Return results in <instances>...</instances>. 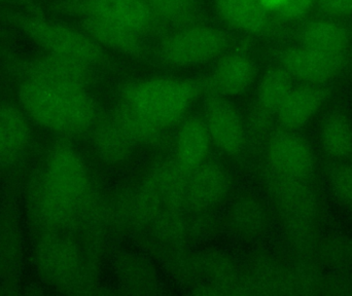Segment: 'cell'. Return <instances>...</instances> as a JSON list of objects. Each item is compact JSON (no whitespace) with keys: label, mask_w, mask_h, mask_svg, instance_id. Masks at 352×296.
Returning <instances> with one entry per match:
<instances>
[{"label":"cell","mask_w":352,"mask_h":296,"mask_svg":"<svg viewBox=\"0 0 352 296\" xmlns=\"http://www.w3.org/2000/svg\"><path fill=\"white\" fill-rule=\"evenodd\" d=\"M351 159V165H352V155H351V159Z\"/></svg>","instance_id":"cell-30"},{"label":"cell","mask_w":352,"mask_h":296,"mask_svg":"<svg viewBox=\"0 0 352 296\" xmlns=\"http://www.w3.org/2000/svg\"><path fill=\"white\" fill-rule=\"evenodd\" d=\"M221 20L248 35L266 34L271 28V12L258 0H213Z\"/></svg>","instance_id":"cell-17"},{"label":"cell","mask_w":352,"mask_h":296,"mask_svg":"<svg viewBox=\"0 0 352 296\" xmlns=\"http://www.w3.org/2000/svg\"><path fill=\"white\" fill-rule=\"evenodd\" d=\"M176 134L175 153L178 163L192 170L207 161L212 142L203 117L186 115L178 124Z\"/></svg>","instance_id":"cell-18"},{"label":"cell","mask_w":352,"mask_h":296,"mask_svg":"<svg viewBox=\"0 0 352 296\" xmlns=\"http://www.w3.org/2000/svg\"><path fill=\"white\" fill-rule=\"evenodd\" d=\"M4 1H6V0H0V4H1L2 2H4Z\"/></svg>","instance_id":"cell-29"},{"label":"cell","mask_w":352,"mask_h":296,"mask_svg":"<svg viewBox=\"0 0 352 296\" xmlns=\"http://www.w3.org/2000/svg\"><path fill=\"white\" fill-rule=\"evenodd\" d=\"M204 119L212 146L228 155H239L246 142L245 124L227 97L205 94Z\"/></svg>","instance_id":"cell-7"},{"label":"cell","mask_w":352,"mask_h":296,"mask_svg":"<svg viewBox=\"0 0 352 296\" xmlns=\"http://www.w3.org/2000/svg\"><path fill=\"white\" fill-rule=\"evenodd\" d=\"M301 45L328 54L345 55L349 45V34L344 27L330 20L308 23L300 34Z\"/></svg>","instance_id":"cell-21"},{"label":"cell","mask_w":352,"mask_h":296,"mask_svg":"<svg viewBox=\"0 0 352 296\" xmlns=\"http://www.w3.org/2000/svg\"><path fill=\"white\" fill-rule=\"evenodd\" d=\"M60 14L122 25L146 37L164 34L146 0H57Z\"/></svg>","instance_id":"cell-6"},{"label":"cell","mask_w":352,"mask_h":296,"mask_svg":"<svg viewBox=\"0 0 352 296\" xmlns=\"http://www.w3.org/2000/svg\"><path fill=\"white\" fill-rule=\"evenodd\" d=\"M260 3L271 14H275L285 3V0H258Z\"/></svg>","instance_id":"cell-28"},{"label":"cell","mask_w":352,"mask_h":296,"mask_svg":"<svg viewBox=\"0 0 352 296\" xmlns=\"http://www.w3.org/2000/svg\"><path fill=\"white\" fill-rule=\"evenodd\" d=\"M320 10L331 16H345L352 12V0H318Z\"/></svg>","instance_id":"cell-27"},{"label":"cell","mask_w":352,"mask_h":296,"mask_svg":"<svg viewBox=\"0 0 352 296\" xmlns=\"http://www.w3.org/2000/svg\"><path fill=\"white\" fill-rule=\"evenodd\" d=\"M223 29L201 22L168 31L159 38L153 58L169 68L204 65L221 58L235 45Z\"/></svg>","instance_id":"cell-5"},{"label":"cell","mask_w":352,"mask_h":296,"mask_svg":"<svg viewBox=\"0 0 352 296\" xmlns=\"http://www.w3.org/2000/svg\"><path fill=\"white\" fill-rule=\"evenodd\" d=\"M314 2L316 0H285L275 14L281 20H299L311 10Z\"/></svg>","instance_id":"cell-26"},{"label":"cell","mask_w":352,"mask_h":296,"mask_svg":"<svg viewBox=\"0 0 352 296\" xmlns=\"http://www.w3.org/2000/svg\"><path fill=\"white\" fill-rule=\"evenodd\" d=\"M34 260L43 282L53 286L65 284L76 266L72 246L58 231L41 234L35 244Z\"/></svg>","instance_id":"cell-12"},{"label":"cell","mask_w":352,"mask_h":296,"mask_svg":"<svg viewBox=\"0 0 352 296\" xmlns=\"http://www.w3.org/2000/svg\"><path fill=\"white\" fill-rule=\"evenodd\" d=\"M0 166H1V163H0Z\"/></svg>","instance_id":"cell-31"},{"label":"cell","mask_w":352,"mask_h":296,"mask_svg":"<svg viewBox=\"0 0 352 296\" xmlns=\"http://www.w3.org/2000/svg\"><path fill=\"white\" fill-rule=\"evenodd\" d=\"M209 88V76L144 78L122 87L118 105L163 133L178 125L188 115L194 103L208 92Z\"/></svg>","instance_id":"cell-2"},{"label":"cell","mask_w":352,"mask_h":296,"mask_svg":"<svg viewBox=\"0 0 352 296\" xmlns=\"http://www.w3.org/2000/svg\"><path fill=\"white\" fill-rule=\"evenodd\" d=\"M329 182L337 200L352 209V165L338 163L329 171Z\"/></svg>","instance_id":"cell-25"},{"label":"cell","mask_w":352,"mask_h":296,"mask_svg":"<svg viewBox=\"0 0 352 296\" xmlns=\"http://www.w3.org/2000/svg\"><path fill=\"white\" fill-rule=\"evenodd\" d=\"M16 98L31 123L58 135L84 133L99 119L98 103L86 89L24 80L16 91Z\"/></svg>","instance_id":"cell-3"},{"label":"cell","mask_w":352,"mask_h":296,"mask_svg":"<svg viewBox=\"0 0 352 296\" xmlns=\"http://www.w3.org/2000/svg\"><path fill=\"white\" fill-rule=\"evenodd\" d=\"M322 148L331 157L351 159L352 155V123L344 113H331L320 129Z\"/></svg>","instance_id":"cell-23"},{"label":"cell","mask_w":352,"mask_h":296,"mask_svg":"<svg viewBox=\"0 0 352 296\" xmlns=\"http://www.w3.org/2000/svg\"><path fill=\"white\" fill-rule=\"evenodd\" d=\"M78 27L107 51L111 49L138 61H148L153 58L146 38L127 27L90 18L78 19Z\"/></svg>","instance_id":"cell-13"},{"label":"cell","mask_w":352,"mask_h":296,"mask_svg":"<svg viewBox=\"0 0 352 296\" xmlns=\"http://www.w3.org/2000/svg\"><path fill=\"white\" fill-rule=\"evenodd\" d=\"M267 159L273 171L283 177L306 181L316 172V157L309 142L287 130L270 138Z\"/></svg>","instance_id":"cell-8"},{"label":"cell","mask_w":352,"mask_h":296,"mask_svg":"<svg viewBox=\"0 0 352 296\" xmlns=\"http://www.w3.org/2000/svg\"><path fill=\"white\" fill-rule=\"evenodd\" d=\"M190 182V198L198 206L219 204L229 192L230 178L223 166L205 161L192 169Z\"/></svg>","instance_id":"cell-19"},{"label":"cell","mask_w":352,"mask_h":296,"mask_svg":"<svg viewBox=\"0 0 352 296\" xmlns=\"http://www.w3.org/2000/svg\"><path fill=\"white\" fill-rule=\"evenodd\" d=\"M256 65L246 43H238L217 60L209 91L223 97L244 94L254 84Z\"/></svg>","instance_id":"cell-11"},{"label":"cell","mask_w":352,"mask_h":296,"mask_svg":"<svg viewBox=\"0 0 352 296\" xmlns=\"http://www.w3.org/2000/svg\"><path fill=\"white\" fill-rule=\"evenodd\" d=\"M89 190L90 176L80 152L65 144L55 146L29 196L35 227L41 234L65 227L84 206Z\"/></svg>","instance_id":"cell-1"},{"label":"cell","mask_w":352,"mask_h":296,"mask_svg":"<svg viewBox=\"0 0 352 296\" xmlns=\"http://www.w3.org/2000/svg\"><path fill=\"white\" fill-rule=\"evenodd\" d=\"M331 94L332 89L327 84H305L294 87L275 113L276 123L287 131L304 127L324 106Z\"/></svg>","instance_id":"cell-14"},{"label":"cell","mask_w":352,"mask_h":296,"mask_svg":"<svg viewBox=\"0 0 352 296\" xmlns=\"http://www.w3.org/2000/svg\"><path fill=\"white\" fill-rule=\"evenodd\" d=\"M159 24L164 30H175L180 27L203 22L201 0H146ZM163 34V35H164Z\"/></svg>","instance_id":"cell-22"},{"label":"cell","mask_w":352,"mask_h":296,"mask_svg":"<svg viewBox=\"0 0 352 296\" xmlns=\"http://www.w3.org/2000/svg\"><path fill=\"white\" fill-rule=\"evenodd\" d=\"M93 146L97 155L109 163H122L131 155L135 142L113 115L94 125Z\"/></svg>","instance_id":"cell-20"},{"label":"cell","mask_w":352,"mask_h":296,"mask_svg":"<svg viewBox=\"0 0 352 296\" xmlns=\"http://www.w3.org/2000/svg\"><path fill=\"white\" fill-rule=\"evenodd\" d=\"M293 80L280 65L267 70L256 90V106L275 115L293 90Z\"/></svg>","instance_id":"cell-24"},{"label":"cell","mask_w":352,"mask_h":296,"mask_svg":"<svg viewBox=\"0 0 352 296\" xmlns=\"http://www.w3.org/2000/svg\"><path fill=\"white\" fill-rule=\"evenodd\" d=\"M346 63L347 54L328 55L303 45L287 47L278 55V65L305 84H327L342 72Z\"/></svg>","instance_id":"cell-9"},{"label":"cell","mask_w":352,"mask_h":296,"mask_svg":"<svg viewBox=\"0 0 352 296\" xmlns=\"http://www.w3.org/2000/svg\"><path fill=\"white\" fill-rule=\"evenodd\" d=\"M31 138V121L20 105L0 102V163H16L30 146Z\"/></svg>","instance_id":"cell-15"},{"label":"cell","mask_w":352,"mask_h":296,"mask_svg":"<svg viewBox=\"0 0 352 296\" xmlns=\"http://www.w3.org/2000/svg\"><path fill=\"white\" fill-rule=\"evenodd\" d=\"M24 80L50 86L89 90L95 80V69L84 64L43 53L21 66Z\"/></svg>","instance_id":"cell-10"},{"label":"cell","mask_w":352,"mask_h":296,"mask_svg":"<svg viewBox=\"0 0 352 296\" xmlns=\"http://www.w3.org/2000/svg\"><path fill=\"white\" fill-rule=\"evenodd\" d=\"M22 236L14 205L0 209V281L10 288L14 285L22 264Z\"/></svg>","instance_id":"cell-16"},{"label":"cell","mask_w":352,"mask_h":296,"mask_svg":"<svg viewBox=\"0 0 352 296\" xmlns=\"http://www.w3.org/2000/svg\"><path fill=\"white\" fill-rule=\"evenodd\" d=\"M14 22L23 34L43 53L65 58L94 69L109 64L107 49L80 27L70 26L39 14H21L16 16Z\"/></svg>","instance_id":"cell-4"}]
</instances>
